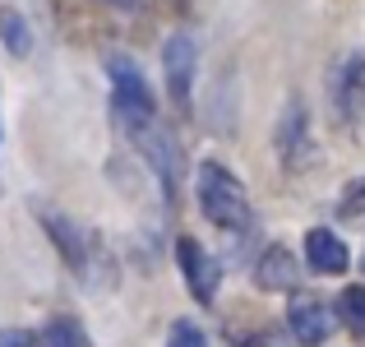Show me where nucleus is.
<instances>
[{"label":"nucleus","instance_id":"nucleus-11","mask_svg":"<svg viewBox=\"0 0 365 347\" xmlns=\"http://www.w3.org/2000/svg\"><path fill=\"white\" fill-rule=\"evenodd\" d=\"M287 329L301 347H324L333 333V311L324 301H296L292 315H287Z\"/></svg>","mask_w":365,"mask_h":347},{"label":"nucleus","instance_id":"nucleus-12","mask_svg":"<svg viewBox=\"0 0 365 347\" xmlns=\"http://www.w3.org/2000/svg\"><path fill=\"white\" fill-rule=\"evenodd\" d=\"M0 42H5V51L14 56V61H24V56L33 51V33H28V19L19 14L14 5H0Z\"/></svg>","mask_w":365,"mask_h":347},{"label":"nucleus","instance_id":"nucleus-8","mask_svg":"<svg viewBox=\"0 0 365 347\" xmlns=\"http://www.w3.org/2000/svg\"><path fill=\"white\" fill-rule=\"evenodd\" d=\"M277 158H282L287 171H305L314 162V144H310V116H305L301 102H287L282 121H277Z\"/></svg>","mask_w":365,"mask_h":347},{"label":"nucleus","instance_id":"nucleus-15","mask_svg":"<svg viewBox=\"0 0 365 347\" xmlns=\"http://www.w3.org/2000/svg\"><path fill=\"white\" fill-rule=\"evenodd\" d=\"M167 347H208V338H204V329H199L195 320H176L171 333H167Z\"/></svg>","mask_w":365,"mask_h":347},{"label":"nucleus","instance_id":"nucleus-4","mask_svg":"<svg viewBox=\"0 0 365 347\" xmlns=\"http://www.w3.org/2000/svg\"><path fill=\"white\" fill-rule=\"evenodd\" d=\"M130 139H134V149L143 153V162L153 167V176H158L162 199H167V204H180V181H185V153H180L176 134H171L162 121H148L143 130H134Z\"/></svg>","mask_w":365,"mask_h":347},{"label":"nucleus","instance_id":"nucleus-13","mask_svg":"<svg viewBox=\"0 0 365 347\" xmlns=\"http://www.w3.org/2000/svg\"><path fill=\"white\" fill-rule=\"evenodd\" d=\"M333 320H342V329H351V338L365 343V287H347L338 296V315Z\"/></svg>","mask_w":365,"mask_h":347},{"label":"nucleus","instance_id":"nucleus-5","mask_svg":"<svg viewBox=\"0 0 365 347\" xmlns=\"http://www.w3.org/2000/svg\"><path fill=\"white\" fill-rule=\"evenodd\" d=\"M329 93H333V116H338L347 130H356L365 121V51L342 56L333 79H329Z\"/></svg>","mask_w":365,"mask_h":347},{"label":"nucleus","instance_id":"nucleus-18","mask_svg":"<svg viewBox=\"0 0 365 347\" xmlns=\"http://www.w3.org/2000/svg\"><path fill=\"white\" fill-rule=\"evenodd\" d=\"M0 347H33L28 333H0Z\"/></svg>","mask_w":365,"mask_h":347},{"label":"nucleus","instance_id":"nucleus-10","mask_svg":"<svg viewBox=\"0 0 365 347\" xmlns=\"http://www.w3.org/2000/svg\"><path fill=\"white\" fill-rule=\"evenodd\" d=\"M255 283H259V292H296V283H301V259L287 246H268L255 264Z\"/></svg>","mask_w":365,"mask_h":347},{"label":"nucleus","instance_id":"nucleus-14","mask_svg":"<svg viewBox=\"0 0 365 347\" xmlns=\"http://www.w3.org/2000/svg\"><path fill=\"white\" fill-rule=\"evenodd\" d=\"M42 347H88V333H83V324L74 315H56L42 329Z\"/></svg>","mask_w":365,"mask_h":347},{"label":"nucleus","instance_id":"nucleus-16","mask_svg":"<svg viewBox=\"0 0 365 347\" xmlns=\"http://www.w3.org/2000/svg\"><path fill=\"white\" fill-rule=\"evenodd\" d=\"M342 218H365V176L342 195Z\"/></svg>","mask_w":365,"mask_h":347},{"label":"nucleus","instance_id":"nucleus-19","mask_svg":"<svg viewBox=\"0 0 365 347\" xmlns=\"http://www.w3.org/2000/svg\"><path fill=\"white\" fill-rule=\"evenodd\" d=\"M361 264H365V259H361Z\"/></svg>","mask_w":365,"mask_h":347},{"label":"nucleus","instance_id":"nucleus-17","mask_svg":"<svg viewBox=\"0 0 365 347\" xmlns=\"http://www.w3.org/2000/svg\"><path fill=\"white\" fill-rule=\"evenodd\" d=\"M102 5H111V9H120V14H143V9L153 5V0H102Z\"/></svg>","mask_w":365,"mask_h":347},{"label":"nucleus","instance_id":"nucleus-6","mask_svg":"<svg viewBox=\"0 0 365 347\" xmlns=\"http://www.w3.org/2000/svg\"><path fill=\"white\" fill-rule=\"evenodd\" d=\"M162 70H167V93L180 111H190L195 98V70H199V46L190 33H171L162 46Z\"/></svg>","mask_w":365,"mask_h":347},{"label":"nucleus","instance_id":"nucleus-3","mask_svg":"<svg viewBox=\"0 0 365 347\" xmlns=\"http://www.w3.org/2000/svg\"><path fill=\"white\" fill-rule=\"evenodd\" d=\"M107 74H111V107H116V121H120L125 134H134L148 121H158L153 89H148V79L134 70L130 56H107Z\"/></svg>","mask_w":365,"mask_h":347},{"label":"nucleus","instance_id":"nucleus-2","mask_svg":"<svg viewBox=\"0 0 365 347\" xmlns=\"http://www.w3.org/2000/svg\"><path fill=\"white\" fill-rule=\"evenodd\" d=\"M195 199H199V213L208 218L217 231H232V236H245L255 227V208H250L245 186L222 167V162H199L195 171Z\"/></svg>","mask_w":365,"mask_h":347},{"label":"nucleus","instance_id":"nucleus-1","mask_svg":"<svg viewBox=\"0 0 365 347\" xmlns=\"http://www.w3.org/2000/svg\"><path fill=\"white\" fill-rule=\"evenodd\" d=\"M37 213H42V227H46V236H51L56 255L70 264V273L79 278L83 287H93V292H111V287H116V264H111L107 241H102L98 231L79 227L70 213H61V208H51V204H42Z\"/></svg>","mask_w":365,"mask_h":347},{"label":"nucleus","instance_id":"nucleus-7","mask_svg":"<svg viewBox=\"0 0 365 347\" xmlns=\"http://www.w3.org/2000/svg\"><path fill=\"white\" fill-rule=\"evenodd\" d=\"M176 264H180V273H185L190 296H195L199 306H213L217 283H222V264H217V259L208 255L195 236H180L176 241Z\"/></svg>","mask_w":365,"mask_h":347},{"label":"nucleus","instance_id":"nucleus-9","mask_svg":"<svg viewBox=\"0 0 365 347\" xmlns=\"http://www.w3.org/2000/svg\"><path fill=\"white\" fill-rule=\"evenodd\" d=\"M305 268L319 273V278H338V273H347V268H351V250L342 246L338 231L310 227V231H305Z\"/></svg>","mask_w":365,"mask_h":347}]
</instances>
